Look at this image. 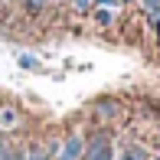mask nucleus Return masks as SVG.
Wrapping results in <instances>:
<instances>
[{
  "mask_svg": "<svg viewBox=\"0 0 160 160\" xmlns=\"http://www.w3.org/2000/svg\"><path fill=\"white\" fill-rule=\"evenodd\" d=\"M92 108H95V114H98L101 121H114V118H121V111H124L118 98H98Z\"/></svg>",
  "mask_w": 160,
  "mask_h": 160,
  "instance_id": "nucleus-5",
  "label": "nucleus"
},
{
  "mask_svg": "<svg viewBox=\"0 0 160 160\" xmlns=\"http://www.w3.org/2000/svg\"><path fill=\"white\" fill-rule=\"evenodd\" d=\"M82 157H85V134L82 131H69L59 144L56 160H82Z\"/></svg>",
  "mask_w": 160,
  "mask_h": 160,
  "instance_id": "nucleus-2",
  "label": "nucleus"
},
{
  "mask_svg": "<svg viewBox=\"0 0 160 160\" xmlns=\"http://www.w3.org/2000/svg\"><path fill=\"white\" fill-rule=\"evenodd\" d=\"M13 160H26V144H17V150H13Z\"/></svg>",
  "mask_w": 160,
  "mask_h": 160,
  "instance_id": "nucleus-12",
  "label": "nucleus"
},
{
  "mask_svg": "<svg viewBox=\"0 0 160 160\" xmlns=\"http://www.w3.org/2000/svg\"><path fill=\"white\" fill-rule=\"evenodd\" d=\"M92 17H95L98 26H111L114 20H118V10H114V7H95V10H92Z\"/></svg>",
  "mask_w": 160,
  "mask_h": 160,
  "instance_id": "nucleus-8",
  "label": "nucleus"
},
{
  "mask_svg": "<svg viewBox=\"0 0 160 160\" xmlns=\"http://www.w3.org/2000/svg\"><path fill=\"white\" fill-rule=\"evenodd\" d=\"M154 36H157V42H160V23H157V26H154Z\"/></svg>",
  "mask_w": 160,
  "mask_h": 160,
  "instance_id": "nucleus-14",
  "label": "nucleus"
},
{
  "mask_svg": "<svg viewBox=\"0 0 160 160\" xmlns=\"http://www.w3.org/2000/svg\"><path fill=\"white\" fill-rule=\"evenodd\" d=\"M118 3H121V7H131V3H137V0H118Z\"/></svg>",
  "mask_w": 160,
  "mask_h": 160,
  "instance_id": "nucleus-13",
  "label": "nucleus"
},
{
  "mask_svg": "<svg viewBox=\"0 0 160 160\" xmlns=\"http://www.w3.org/2000/svg\"><path fill=\"white\" fill-rule=\"evenodd\" d=\"M56 0H23V7H26V13H42L46 7H52Z\"/></svg>",
  "mask_w": 160,
  "mask_h": 160,
  "instance_id": "nucleus-9",
  "label": "nucleus"
},
{
  "mask_svg": "<svg viewBox=\"0 0 160 160\" xmlns=\"http://www.w3.org/2000/svg\"><path fill=\"white\" fill-rule=\"evenodd\" d=\"M23 111H20L13 101H3L0 105V137H10V134H17L20 128H23Z\"/></svg>",
  "mask_w": 160,
  "mask_h": 160,
  "instance_id": "nucleus-3",
  "label": "nucleus"
},
{
  "mask_svg": "<svg viewBox=\"0 0 160 160\" xmlns=\"http://www.w3.org/2000/svg\"><path fill=\"white\" fill-rule=\"evenodd\" d=\"M17 62H20V65H23V69H30V72H39V69H42V65H39V59H36V56H26V52H23V56H20V59H17Z\"/></svg>",
  "mask_w": 160,
  "mask_h": 160,
  "instance_id": "nucleus-11",
  "label": "nucleus"
},
{
  "mask_svg": "<svg viewBox=\"0 0 160 160\" xmlns=\"http://www.w3.org/2000/svg\"><path fill=\"white\" fill-rule=\"evenodd\" d=\"M13 150H17V144L10 137H0V160H13Z\"/></svg>",
  "mask_w": 160,
  "mask_h": 160,
  "instance_id": "nucleus-10",
  "label": "nucleus"
},
{
  "mask_svg": "<svg viewBox=\"0 0 160 160\" xmlns=\"http://www.w3.org/2000/svg\"><path fill=\"white\" fill-rule=\"evenodd\" d=\"M82 160H118L114 134L108 128H98L92 134H85V157Z\"/></svg>",
  "mask_w": 160,
  "mask_h": 160,
  "instance_id": "nucleus-1",
  "label": "nucleus"
},
{
  "mask_svg": "<svg viewBox=\"0 0 160 160\" xmlns=\"http://www.w3.org/2000/svg\"><path fill=\"white\" fill-rule=\"evenodd\" d=\"M137 7H141L144 20H147V26L154 30V26L160 23V0H137Z\"/></svg>",
  "mask_w": 160,
  "mask_h": 160,
  "instance_id": "nucleus-6",
  "label": "nucleus"
},
{
  "mask_svg": "<svg viewBox=\"0 0 160 160\" xmlns=\"http://www.w3.org/2000/svg\"><path fill=\"white\" fill-rule=\"evenodd\" d=\"M118 160H150V150L144 147V144H128L118 154Z\"/></svg>",
  "mask_w": 160,
  "mask_h": 160,
  "instance_id": "nucleus-7",
  "label": "nucleus"
},
{
  "mask_svg": "<svg viewBox=\"0 0 160 160\" xmlns=\"http://www.w3.org/2000/svg\"><path fill=\"white\" fill-rule=\"evenodd\" d=\"M62 137H49V141H30L26 144V160H56Z\"/></svg>",
  "mask_w": 160,
  "mask_h": 160,
  "instance_id": "nucleus-4",
  "label": "nucleus"
}]
</instances>
